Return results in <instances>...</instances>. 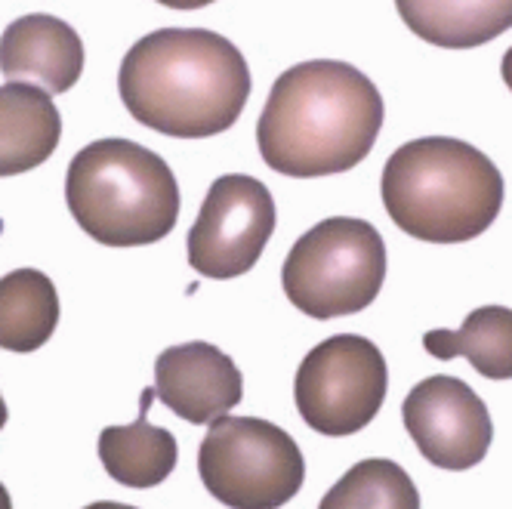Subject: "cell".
Returning a JSON list of instances; mask_svg holds the SVG:
<instances>
[{
  "mask_svg": "<svg viewBox=\"0 0 512 509\" xmlns=\"http://www.w3.org/2000/svg\"><path fill=\"white\" fill-rule=\"evenodd\" d=\"M275 198L260 179L226 173L207 189L189 229V266L213 281L247 275L275 232Z\"/></svg>",
  "mask_w": 512,
  "mask_h": 509,
  "instance_id": "ba28073f",
  "label": "cell"
},
{
  "mask_svg": "<svg viewBox=\"0 0 512 509\" xmlns=\"http://www.w3.org/2000/svg\"><path fill=\"white\" fill-rule=\"evenodd\" d=\"M383 207L417 241L463 244L488 232L503 207V173L454 136L411 139L383 167Z\"/></svg>",
  "mask_w": 512,
  "mask_h": 509,
  "instance_id": "3957f363",
  "label": "cell"
},
{
  "mask_svg": "<svg viewBox=\"0 0 512 509\" xmlns=\"http://www.w3.org/2000/svg\"><path fill=\"white\" fill-rule=\"evenodd\" d=\"M420 41L445 50L491 44L512 28V0H395Z\"/></svg>",
  "mask_w": 512,
  "mask_h": 509,
  "instance_id": "5bb4252c",
  "label": "cell"
},
{
  "mask_svg": "<svg viewBox=\"0 0 512 509\" xmlns=\"http://www.w3.org/2000/svg\"><path fill=\"white\" fill-rule=\"evenodd\" d=\"M118 93L142 127L176 139H207L241 118L250 68L223 34L158 28L127 50Z\"/></svg>",
  "mask_w": 512,
  "mask_h": 509,
  "instance_id": "7a4b0ae2",
  "label": "cell"
},
{
  "mask_svg": "<svg viewBox=\"0 0 512 509\" xmlns=\"http://www.w3.org/2000/svg\"><path fill=\"white\" fill-rule=\"evenodd\" d=\"M0 509H13V497H10V491L4 488V482H0Z\"/></svg>",
  "mask_w": 512,
  "mask_h": 509,
  "instance_id": "44dd1931",
  "label": "cell"
},
{
  "mask_svg": "<svg viewBox=\"0 0 512 509\" xmlns=\"http://www.w3.org/2000/svg\"><path fill=\"white\" fill-rule=\"evenodd\" d=\"M389 392L380 346L358 334H337L300 361L294 398L309 429L343 439L371 426Z\"/></svg>",
  "mask_w": 512,
  "mask_h": 509,
  "instance_id": "52a82bcc",
  "label": "cell"
},
{
  "mask_svg": "<svg viewBox=\"0 0 512 509\" xmlns=\"http://www.w3.org/2000/svg\"><path fill=\"white\" fill-rule=\"evenodd\" d=\"M318 509H420V491L405 466L368 457L321 497Z\"/></svg>",
  "mask_w": 512,
  "mask_h": 509,
  "instance_id": "e0dca14e",
  "label": "cell"
},
{
  "mask_svg": "<svg viewBox=\"0 0 512 509\" xmlns=\"http://www.w3.org/2000/svg\"><path fill=\"white\" fill-rule=\"evenodd\" d=\"M401 420L417 451L451 472L479 466L494 439L488 405L472 386L448 374L420 380L401 402Z\"/></svg>",
  "mask_w": 512,
  "mask_h": 509,
  "instance_id": "9c48e42d",
  "label": "cell"
},
{
  "mask_svg": "<svg viewBox=\"0 0 512 509\" xmlns=\"http://www.w3.org/2000/svg\"><path fill=\"white\" fill-rule=\"evenodd\" d=\"M59 290L38 269L0 278V349L28 355L50 343L59 327Z\"/></svg>",
  "mask_w": 512,
  "mask_h": 509,
  "instance_id": "9a60e30c",
  "label": "cell"
},
{
  "mask_svg": "<svg viewBox=\"0 0 512 509\" xmlns=\"http://www.w3.org/2000/svg\"><path fill=\"white\" fill-rule=\"evenodd\" d=\"M62 139V118L53 99L19 81L0 84V176L41 167Z\"/></svg>",
  "mask_w": 512,
  "mask_h": 509,
  "instance_id": "7c38bea8",
  "label": "cell"
},
{
  "mask_svg": "<svg viewBox=\"0 0 512 509\" xmlns=\"http://www.w3.org/2000/svg\"><path fill=\"white\" fill-rule=\"evenodd\" d=\"M84 509H136L130 503H115V500H96V503H87Z\"/></svg>",
  "mask_w": 512,
  "mask_h": 509,
  "instance_id": "ffe728a7",
  "label": "cell"
},
{
  "mask_svg": "<svg viewBox=\"0 0 512 509\" xmlns=\"http://www.w3.org/2000/svg\"><path fill=\"white\" fill-rule=\"evenodd\" d=\"M423 346L438 361L463 355L485 380H512V309L479 306L466 315L460 331H429Z\"/></svg>",
  "mask_w": 512,
  "mask_h": 509,
  "instance_id": "2e32d148",
  "label": "cell"
},
{
  "mask_svg": "<svg viewBox=\"0 0 512 509\" xmlns=\"http://www.w3.org/2000/svg\"><path fill=\"white\" fill-rule=\"evenodd\" d=\"M500 75H503V84L509 87V93H512V47L503 53V62H500Z\"/></svg>",
  "mask_w": 512,
  "mask_h": 509,
  "instance_id": "d6986e66",
  "label": "cell"
},
{
  "mask_svg": "<svg viewBox=\"0 0 512 509\" xmlns=\"http://www.w3.org/2000/svg\"><path fill=\"white\" fill-rule=\"evenodd\" d=\"M383 127V96L349 62L309 59L272 84L256 121L263 161L284 176L346 173L371 155Z\"/></svg>",
  "mask_w": 512,
  "mask_h": 509,
  "instance_id": "6da1fadb",
  "label": "cell"
},
{
  "mask_svg": "<svg viewBox=\"0 0 512 509\" xmlns=\"http://www.w3.org/2000/svg\"><path fill=\"white\" fill-rule=\"evenodd\" d=\"M155 395H158L155 386L142 389V405H139L136 423L105 426L99 432V460L118 485L155 488L164 479H170V472L176 469L179 445L173 439V432L149 423Z\"/></svg>",
  "mask_w": 512,
  "mask_h": 509,
  "instance_id": "4fadbf2b",
  "label": "cell"
},
{
  "mask_svg": "<svg viewBox=\"0 0 512 509\" xmlns=\"http://www.w3.org/2000/svg\"><path fill=\"white\" fill-rule=\"evenodd\" d=\"M204 488L229 509H281L306 482L294 435L260 417H216L198 451Z\"/></svg>",
  "mask_w": 512,
  "mask_h": 509,
  "instance_id": "8992f818",
  "label": "cell"
},
{
  "mask_svg": "<svg viewBox=\"0 0 512 509\" xmlns=\"http://www.w3.org/2000/svg\"><path fill=\"white\" fill-rule=\"evenodd\" d=\"M155 392L176 417L195 426H207L241 405L244 377L223 349L204 340H192L170 346L158 355Z\"/></svg>",
  "mask_w": 512,
  "mask_h": 509,
  "instance_id": "30bf717a",
  "label": "cell"
},
{
  "mask_svg": "<svg viewBox=\"0 0 512 509\" xmlns=\"http://www.w3.org/2000/svg\"><path fill=\"white\" fill-rule=\"evenodd\" d=\"M386 281L383 235L355 216H331L290 247L281 266L287 300L309 318L327 321L368 309Z\"/></svg>",
  "mask_w": 512,
  "mask_h": 509,
  "instance_id": "5b68a950",
  "label": "cell"
},
{
  "mask_svg": "<svg viewBox=\"0 0 512 509\" xmlns=\"http://www.w3.org/2000/svg\"><path fill=\"white\" fill-rule=\"evenodd\" d=\"M84 59L81 34L50 13L19 16L0 34V75L47 96L75 87L84 75Z\"/></svg>",
  "mask_w": 512,
  "mask_h": 509,
  "instance_id": "8fae6325",
  "label": "cell"
},
{
  "mask_svg": "<svg viewBox=\"0 0 512 509\" xmlns=\"http://www.w3.org/2000/svg\"><path fill=\"white\" fill-rule=\"evenodd\" d=\"M65 204L105 247H142L167 238L179 220V183L161 155L130 139H96L71 158Z\"/></svg>",
  "mask_w": 512,
  "mask_h": 509,
  "instance_id": "277c9868",
  "label": "cell"
},
{
  "mask_svg": "<svg viewBox=\"0 0 512 509\" xmlns=\"http://www.w3.org/2000/svg\"><path fill=\"white\" fill-rule=\"evenodd\" d=\"M158 4L167 10H201L207 4H216V0H158Z\"/></svg>",
  "mask_w": 512,
  "mask_h": 509,
  "instance_id": "ac0fdd59",
  "label": "cell"
},
{
  "mask_svg": "<svg viewBox=\"0 0 512 509\" xmlns=\"http://www.w3.org/2000/svg\"><path fill=\"white\" fill-rule=\"evenodd\" d=\"M7 420H10V411H7V402H4V395H0V429L7 426Z\"/></svg>",
  "mask_w": 512,
  "mask_h": 509,
  "instance_id": "7402d4cb",
  "label": "cell"
}]
</instances>
